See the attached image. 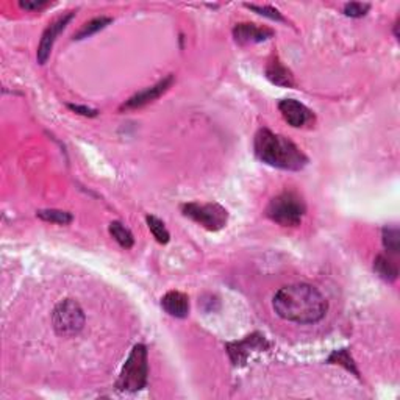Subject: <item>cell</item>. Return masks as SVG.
<instances>
[{"label":"cell","instance_id":"cell-1","mask_svg":"<svg viewBox=\"0 0 400 400\" xmlns=\"http://www.w3.org/2000/svg\"><path fill=\"white\" fill-rule=\"evenodd\" d=\"M274 310L289 322L316 324L324 319L329 302L318 288L308 283H296L277 291Z\"/></svg>","mask_w":400,"mask_h":400},{"label":"cell","instance_id":"cell-2","mask_svg":"<svg viewBox=\"0 0 400 400\" xmlns=\"http://www.w3.org/2000/svg\"><path fill=\"white\" fill-rule=\"evenodd\" d=\"M253 149L260 161L284 171H300L308 163L305 154L291 139L275 135L268 129L257 133Z\"/></svg>","mask_w":400,"mask_h":400},{"label":"cell","instance_id":"cell-3","mask_svg":"<svg viewBox=\"0 0 400 400\" xmlns=\"http://www.w3.org/2000/svg\"><path fill=\"white\" fill-rule=\"evenodd\" d=\"M307 213L305 200L296 191H283L271 200L266 216L272 222L282 227H297L300 226L302 217Z\"/></svg>","mask_w":400,"mask_h":400},{"label":"cell","instance_id":"cell-4","mask_svg":"<svg viewBox=\"0 0 400 400\" xmlns=\"http://www.w3.org/2000/svg\"><path fill=\"white\" fill-rule=\"evenodd\" d=\"M147 349H145L144 344H136L131 349L122 371H120L116 386L120 391H141L147 385Z\"/></svg>","mask_w":400,"mask_h":400},{"label":"cell","instance_id":"cell-5","mask_svg":"<svg viewBox=\"0 0 400 400\" xmlns=\"http://www.w3.org/2000/svg\"><path fill=\"white\" fill-rule=\"evenodd\" d=\"M52 324L60 336L78 335L84 327V313L82 307L74 299H64L60 302L53 310Z\"/></svg>","mask_w":400,"mask_h":400},{"label":"cell","instance_id":"cell-6","mask_svg":"<svg viewBox=\"0 0 400 400\" xmlns=\"http://www.w3.org/2000/svg\"><path fill=\"white\" fill-rule=\"evenodd\" d=\"M181 213L185 217H190L191 221L197 222L199 226L210 230V232H217L227 226L228 211L219 203H185L181 207Z\"/></svg>","mask_w":400,"mask_h":400},{"label":"cell","instance_id":"cell-7","mask_svg":"<svg viewBox=\"0 0 400 400\" xmlns=\"http://www.w3.org/2000/svg\"><path fill=\"white\" fill-rule=\"evenodd\" d=\"M269 343L263 335L260 333H252V335L246 336L242 341H236V343H228L227 344V352L230 355V360L235 366H241L242 363L247 360L248 354L252 350H264L269 349Z\"/></svg>","mask_w":400,"mask_h":400},{"label":"cell","instance_id":"cell-8","mask_svg":"<svg viewBox=\"0 0 400 400\" xmlns=\"http://www.w3.org/2000/svg\"><path fill=\"white\" fill-rule=\"evenodd\" d=\"M174 83V75H167L160 80L154 87H149L143 91H139L135 96H131L129 100L125 102V104L120 107V110H138V108H143L145 105L152 104L156 99H160V97L166 93V91L172 87Z\"/></svg>","mask_w":400,"mask_h":400},{"label":"cell","instance_id":"cell-9","mask_svg":"<svg viewBox=\"0 0 400 400\" xmlns=\"http://www.w3.org/2000/svg\"><path fill=\"white\" fill-rule=\"evenodd\" d=\"M72 17H74V13H68L64 16H60L58 19L48 24L47 28L44 30V33H42V38L39 42V47H38V53H36L39 64L47 63L48 57H51L53 44H55V41H57V36L63 32L66 26H68V24L71 22Z\"/></svg>","mask_w":400,"mask_h":400},{"label":"cell","instance_id":"cell-10","mask_svg":"<svg viewBox=\"0 0 400 400\" xmlns=\"http://www.w3.org/2000/svg\"><path fill=\"white\" fill-rule=\"evenodd\" d=\"M278 110H280L284 120H287L291 127H296V129H300V127L314 120L313 111L308 110L304 104H300V102L294 99L282 100L280 104H278Z\"/></svg>","mask_w":400,"mask_h":400},{"label":"cell","instance_id":"cell-11","mask_svg":"<svg viewBox=\"0 0 400 400\" xmlns=\"http://www.w3.org/2000/svg\"><path fill=\"white\" fill-rule=\"evenodd\" d=\"M274 36V30L268 27H258L257 24L241 22L233 28V38L239 46H251L263 42Z\"/></svg>","mask_w":400,"mask_h":400},{"label":"cell","instance_id":"cell-12","mask_svg":"<svg viewBox=\"0 0 400 400\" xmlns=\"http://www.w3.org/2000/svg\"><path fill=\"white\" fill-rule=\"evenodd\" d=\"M161 307L169 316L185 319L190 314V299L180 291H169L161 297Z\"/></svg>","mask_w":400,"mask_h":400},{"label":"cell","instance_id":"cell-13","mask_svg":"<svg viewBox=\"0 0 400 400\" xmlns=\"http://www.w3.org/2000/svg\"><path fill=\"white\" fill-rule=\"evenodd\" d=\"M266 77L271 83L277 84V87L283 88H293L294 87V75L287 66H283L278 60H272L266 68Z\"/></svg>","mask_w":400,"mask_h":400},{"label":"cell","instance_id":"cell-14","mask_svg":"<svg viewBox=\"0 0 400 400\" xmlns=\"http://www.w3.org/2000/svg\"><path fill=\"white\" fill-rule=\"evenodd\" d=\"M374 271L381 280H385L388 283L396 282L399 277L397 264L386 255H377V258L374 260Z\"/></svg>","mask_w":400,"mask_h":400},{"label":"cell","instance_id":"cell-15","mask_svg":"<svg viewBox=\"0 0 400 400\" xmlns=\"http://www.w3.org/2000/svg\"><path fill=\"white\" fill-rule=\"evenodd\" d=\"M111 22H113L111 17H107V16H100V17H96V19H91L74 35V39L80 41L84 38H89V36H93L97 32H100V30H104L107 26H110Z\"/></svg>","mask_w":400,"mask_h":400},{"label":"cell","instance_id":"cell-16","mask_svg":"<svg viewBox=\"0 0 400 400\" xmlns=\"http://www.w3.org/2000/svg\"><path fill=\"white\" fill-rule=\"evenodd\" d=\"M381 241L390 255H399L400 252V232L397 226H386L381 230Z\"/></svg>","mask_w":400,"mask_h":400},{"label":"cell","instance_id":"cell-17","mask_svg":"<svg viewBox=\"0 0 400 400\" xmlns=\"http://www.w3.org/2000/svg\"><path fill=\"white\" fill-rule=\"evenodd\" d=\"M327 363H330V365H339L343 366L344 369H347L349 372H352L354 375L360 379V372L358 369L355 366V361L352 358V355L347 349H339V350H333L330 354L329 358H327Z\"/></svg>","mask_w":400,"mask_h":400},{"label":"cell","instance_id":"cell-18","mask_svg":"<svg viewBox=\"0 0 400 400\" xmlns=\"http://www.w3.org/2000/svg\"><path fill=\"white\" fill-rule=\"evenodd\" d=\"M110 235L118 241V244L124 248H131L133 244H135V238H133L130 230L124 227V224H120L119 221L110 224Z\"/></svg>","mask_w":400,"mask_h":400},{"label":"cell","instance_id":"cell-19","mask_svg":"<svg viewBox=\"0 0 400 400\" xmlns=\"http://www.w3.org/2000/svg\"><path fill=\"white\" fill-rule=\"evenodd\" d=\"M145 222H147L149 230L152 232L154 238L158 241L160 244H167L169 239H171V235H169L167 228L165 226V222H163L161 219H158L156 216H152V215L145 216Z\"/></svg>","mask_w":400,"mask_h":400},{"label":"cell","instance_id":"cell-20","mask_svg":"<svg viewBox=\"0 0 400 400\" xmlns=\"http://www.w3.org/2000/svg\"><path fill=\"white\" fill-rule=\"evenodd\" d=\"M36 215H38L39 219L51 224H58V226H68L74 219L71 213L63 210H39Z\"/></svg>","mask_w":400,"mask_h":400},{"label":"cell","instance_id":"cell-21","mask_svg":"<svg viewBox=\"0 0 400 400\" xmlns=\"http://www.w3.org/2000/svg\"><path fill=\"white\" fill-rule=\"evenodd\" d=\"M246 8L255 11L257 15L260 16H264V17H269L272 21H278V22H287L283 15L274 7H269V5H251V3H246Z\"/></svg>","mask_w":400,"mask_h":400},{"label":"cell","instance_id":"cell-22","mask_svg":"<svg viewBox=\"0 0 400 400\" xmlns=\"http://www.w3.org/2000/svg\"><path fill=\"white\" fill-rule=\"evenodd\" d=\"M369 10H371V5L369 3L350 2L344 5V15L349 17H363L367 15Z\"/></svg>","mask_w":400,"mask_h":400},{"label":"cell","instance_id":"cell-23","mask_svg":"<svg viewBox=\"0 0 400 400\" xmlns=\"http://www.w3.org/2000/svg\"><path fill=\"white\" fill-rule=\"evenodd\" d=\"M48 2L46 0H21L19 7L26 11H39L42 8H46Z\"/></svg>","mask_w":400,"mask_h":400},{"label":"cell","instance_id":"cell-24","mask_svg":"<svg viewBox=\"0 0 400 400\" xmlns=\"http://www.w3.org/2000/svg\"><path fill=\"white\" fill-rule=\"evenodd\" d=\"M68 108H69V110L74 111V113L82 114V116H87V118H96L97 114H99V111H97V110H93V108L83 107V105H72V104H69Z\"/></svg>","mask_w":400,"mask_h":400}]
</instances>
